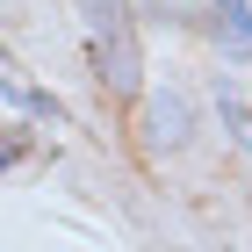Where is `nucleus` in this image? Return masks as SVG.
<instances>
[{"instance_id": "1", "label": "nucleus", "mask_w": 252, "mask_h": 252, "mask_svg": "<svg viewBox=\"0 0 252 252\" xmlns=\"http://www.w3.org/2000/svg\"><path fill=\"white\" fill-rule=\"evenodd\" d=\"M87 58H94V79L108 94H137L144 58H137V29L123 15V0H87Z\"/></svg>"}, {"instance_id": "2", "label": "nucleus", "mask_w": 252, "mask_h": 252, "mask_svg": "<svg viewBox=\"0 0 252 252\" xmlns=\"http://www.w3.org/2000/svg\"><path fill=\"white\" fill-rule=\"evenodd\" d=\"M216 15H223V43L252 51V0H216Z\"/></svg>"}, {"instance_id": "3", "label": "nucleus", "mask_w": 252, "mask_h": 252, "mask_svg": "<svg viewBox=\"0 0 252 252\" xmlns=\"http://www.w3.org/2000/svg\"><path fill=\"white\" fill-rule=\"evenodd\" d=\"M223 116H231V130H238V144L252 152V108H238V101H223Z\"/></svg>"}]
</instances>
